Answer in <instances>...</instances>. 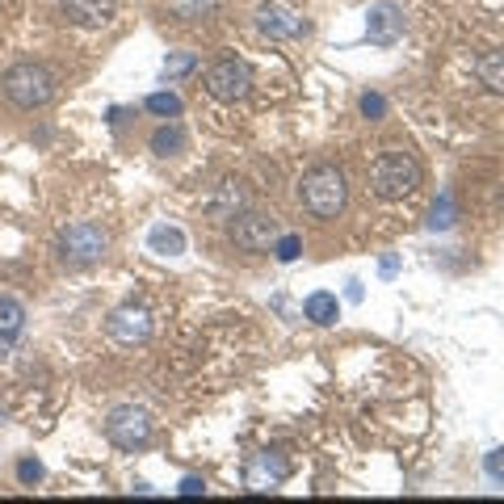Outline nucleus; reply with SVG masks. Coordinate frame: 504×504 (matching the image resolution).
Segmentation results:
<instances>
[{"mask_svg": "<svg viewBox=\"0 0 504 504\" xmlns=\"http://www.w3.org/2000/svg\"><path fill=\"white\" fill-rule=\"evenodd\" d=\"M207 210L215 219H236L240 210H248V190L240 181H223L219 190H215V198L207 202Z\"/></svg>", "mask_w": 504, "mask_h": 504, "instance_id": "f8f14e48", "label": "nucleus"}, {"mask_svg": "<svg viewBox=\"0 0 504 504\" xmlns=\"http://www.w3.org/2000/svg\"><path fill=\"white\" fill-rule=\"evenodd\" d=\"M105 437L118 445V450H143L151 442V416L148 408H134V403H122L110 412L105 420Z\"/></svg>", "mask_w": 504, "mask_h": 504, "instance_id": "39448f33", "label": "nucleus"}, {"mask_svg": "<svg viewBox=\"0 0 504 504\" xmlns=\"http://www.w3.org/2000/svg\"><path fill=\"white\" fill-rule=\"evenodd\" d=\"M181 97L177 93H151L148 97V114H156V118H181Z\"/></svg>", "mask_w": 504, "mask_h": 504, "instance_id": "aec40b11", "label": "nucleus"}, {"mask_svg": "<svg viewBox=\"0 0 504 504\" xmlns=\"http://www.w3.org/2000/svg\"><path fill=\"white\" fill-rule=\"evenodd\" d=\"M303 315H307L312 324L328 328L341 320V303H337V295H328V290H315V295H307V303H303Z\"/></svg>", "mask_w": 504, "mask_h": 504, "instance_id": "dca6fc26", "label": "nucleus"}, {"mask_svg": "<svg viewBox=\"0 0 504 504\" xmlns=\"http://www.w3.org/2000/svg\"><path fill=\"white\" fill-rule=\"evenodd\" d=\"M148 248L160 252V256H181L185 252V232L181 227H151Z\"/></svg>", "mask_w": 504, "mask_h": 504, "instance_id": "f3484780", "label": "nucleus"}, {"mask_svg": "<svg viewBox=\"0 0 504 504\" xmlns=\"http://www.w3.org/2000/svg\"><path fill=\"white\" fill-rule=\"evenodd\" d=\"M185 143H190V139H185L181 126H160V131L151 134V151H156V156H181Z\"/></svg>", "mask_w": 504, "mask_h": 504, "instance_id": "a211bd4d", "label": "nucleus"}, {"mask_svg": "<svg viewBox=\"0 0 504 504\" xmlns=\"http://www.w3.org/2000/svg\"><path fill=\"white\" fill-rule=\"evenodd\" d=\"M303 30H307L303 17L286 13V9H261V34H269V38H295Z\"/></svg>", "mask_w": 504, "mask_h": 504, "instance_id": "4468645a", "label": "nucleus"}, {"mask_svg": "<svg viewBox=\"0 0 504 504\" xmlns=\"http://www.w3.org/2000/svg\"><path fill=\"white\" fill-rule=\"evenodd\" d=\"M252 89V68L236 55H223L219 63H210L207 68V93L215 102H244Z\"/></svg>", "mask_w": 504, "mask_h": 504, "instance_id": "20e7f679", "label": "nucleus"}, {"mask_svg": "<svg viewBox=\"0 0 504 504\" xmlns=\"http://www.w3.org/2000/svg\"><path fill=\"white\" fill-rule=\"evenodd\" d=\"M17 479H21V484H38V479H43V462H38V459H21V462H17Z\"/></svg>", "mask_w": 504, "mask_h": 504, "instance_id": "393cba45", "label": "nucleus"}, {"mask_svg": "<svg viewBox=\"0 0 504 504\" xmlns=\"http://www.w3.org/2000/svg\"><path fill=\"white\" fill-rule=\"evenodd\" d=\"M105 332L118 345H143L151 337V315L143 307H118L105 320Z\"/></svg>", "mask_w": 504, "mask_h": 504, "instance_id": "9d476101", "label": "nucleus"}, {"mask_svg": "<svg viewBox=\"0 0 504 504\" xmlns=\"http://www.w3.org/2000/svg\"><path fill=\"white\" fill-rule=\"evenodd\" d=\"M273 252H278V261H295L298 252H303V240L298 236H278L273 240Z\"/></svg>", "mask_w": 504, "mask_h": 504, "instance_id": "5701e85b", "label": "nucleus"}, {"mask_svg": "<svg viewBox=\"0 0 504 504\" xmlns=\"http://www.w3.org/2000/svg\"><path fill=\"white\" fill-rule=\"evenodd\" d=\"M105 248H110V236L97 223H72L60 236V252L68 265H93V261L105 256Z\"/></svg>", "mask_w": 504, "mask_h": 504, "instance_id": "423d86ee", "label": "nucleus"}, {"mask_svg": "<svg viewBox=\"0 0 504 504\" xmlns=\"http://www.w3.org/2000/svg\"><path fill=\"white\" fill-rule=\"evenodd\" d=\"M366 38L374 46H395L403 38V9L395 0H378L366 17Z\"/></svg>", "mask_w": 504, "mask_h": 504, "instance_id": "1a4fd4ad", "label": "nucleus"}, {"mask_svg": "<svg viewBox=\"0 0 504 504\" xmlns=\"http://www.w3.org/2000/svg\"><path fill=\"white\" fill-rule=\"evenodd\" d=\"M202 492H207V479H198V475L181 479V496H202Z\"/></svg>", "mask_w": 504, "mask_h": 504, "instance_id": "bb28decb", "label": "nucleus"}, {"mask_svg": "<svg viewBox=\"0 0 504 504\" xmlns=\"http://www.w3.org/2000/svg\"><path fill=\"white\" fill-rule=\"evenodd\" d=\"M21 328H26V307H21L17 298L0 295V357L13 354L17 337H21Z\"/></svg>", "mask_w": 504, "mask_h": 504, "instance_id": "9b49d317", "label": "nucleus"}, {"mask_svg": "<svg viewBox=\"0 0 504 504\" xmlns=\"http://www.w3.org/2000/svg\"><path fill=\"white\" fill-rule=\"evenodd\" d=\"M454 193H442V202H433V215H429V227L433 232H445L450 223H454Z\"/></svg>", "mask_w": 504, "mask_h": 504, "instance_id": "412c9836", "label": "nucleus"}, {"mask_svg": "<svg viewBox=\"0 0 504 504\" xmlns=\"http://www.w3.org/2000/svg\"><path fill=\"white\" fill-rule=\"evenodd\" d=\"M475 76H479V85H488L492 93H500L504 97V46L484 51V55L475 60Z\"/></svg>", "mask_w": 504, "mask_h": 504, "instance_id": "2eb2a0df", "label": "nucleus"}, {"mask_svg": "<svg viewBox=\"0 0 504 504\" xmlns=\"http://www.w3.org/2000/svg\"><path fill=\"white\" fill-rule=\"evenodd\" d=\"M298 198H303V207L312 210L315 219H337L345 210V202H349L345 173L332 168V164H315L312 173L303 177V185H298Z\"/></svg>", "mask_w": 504, "mask_h": 504, "instance_id": "f03ea898", "label": "nucleus"}, {"mask_svg": "<svg viewBox=\"0 0 504 504\" xmlns=\"http://www.w3.org/2000/svg\"><path fill=\"white\" fill-rule=\"evenodd\" d=\"M0 93L13 105H21V110H38V105H46L55 97V72L34 60L13 63L9 72L0 76Z\"/></svg>", "mask_w": 504, "mask_h": 504, "instance_id": "7ed1b4c3", "label": "nucleus"}, {"mask_svg": "<svg viewBox=\"0 0 504 504\" xmlns=\"http://www.w3.org/2000/svg\"><path fill=\"white\" fill-rule=\"evenodd\" d=\"M193 68H198V60H193L190 51H177V55H168V60H164V76H168V80H177V76L193 72Z\"/></svg>", "mask_w": 504, "mask_h": 504, "instance_id": "4be33fe9", "label": "nucleus"}, {"mask_svg": "<svg viewBox=\"0 0 504 504\" xmlns=\"http://www.w3.org/2000/svg\"><path fill=\"white\" fill-rule=\"evenodd\" d=\"M420 185V164L400 148H386L374 156L370 164V190L383 198V202H400Z\"/></svg>", "mask_w": 504, "mask_h": 504, "instance_id": "f257e3e1", "label": "nucleus"}, {"mask_svg": "<svg viewBox=\"0 0 504 504\" xmlns=\"http://www.w3.org/2000/svg\"><path fill=\"white\" fill-rule=\"evenodd\" d=\"M278 240V223L273 215H261V210H240L232 219V244L240 252H269Z\"/></svg>", "mask_w": 504, "mask_h": 504, "instance_id": "0eeeda50", "label": "nucleus"}, {"mask_svg": "<svg viewBox=\"0 0 504 504\" xmlns=\"http://www.w3.org/2000/svg\"><path fill=\"white\" fill-rule=\"evenodd\" d=\"M290 475H295V459H290L286 450H261V454L248 462L244 484H248V492H273L278 484H286Z\"/></svg>", "mask_w": 504, "mask_h": 504, "instance_id": "6e6552de", "label": "nucleus"}, {"mask_svg": "<svg viewBox=\"0 0 504 504\" xmlns=\"http://www.w3.org/2000/svg\"><path fill=\"white\" fill-rule=\"evenodd\" d=\"M484 471H488L496 484H504V450H492L488 462H484Z\"/></svg>", "mask_w": 504, "mask_h": 504, "instance_id": "a878e982", "label": "nucleus"}, {"mask_svg": "<svg viewBox=\"0 0 504 504\" xmlns=\"http://www.w3.org/2000/svg\"><path fill=\"white\" fill-rule=\"evenodd\" d=\"M378 269H383V278H391V273L400 269V261H395V256H383V265H378Z\"/></svg>", "mask_w": 504, "mask_h": 504, "instance_id": "cd10ccee", "label": "nucleus"}, {"mask_svg": "<svg viewBox=\"0 0 504 504\" xmlns=\"http://www.w3.org/2000/svg\"><path fill=\"white\" fill-rule=\"evenodd\" d=\"M168 13L181 21H207L215 13V0H168Z\"/></svg>", "mask_w": 504, "mask_h": 504, "instance_id": "6ab92c4d", "label": "nucleus"}, {"mask_svg": "<svg viewBox=\"0 0 504 504\" xmlns=\"http://www.w3.org/2000/svg\"><path fill=\"white\" fill-rule=\"evenodd\" d=\"M118 9V0H63V13L72 17L76 26H105Z\"/></svg>", "mask_w": 504, "mask_h": 504, "instance_id": "ddd939ff", "label": "nucleus"}, {"mask_svg": "<svg viewBox=\"0 0 504 504\" xmlns=\"http://www.w3.org/2000/svg\"><path fill=\"white\" fill-rule=\"evenodd\" d=\"M362 114H366L370 122H378L386 114V97H378V93H366V97H362Z\"/></svg>", "mask_w": 504, "mask_h": 504, "instance_id": "b1692460", "label": "nucleus"}]
</instances>
